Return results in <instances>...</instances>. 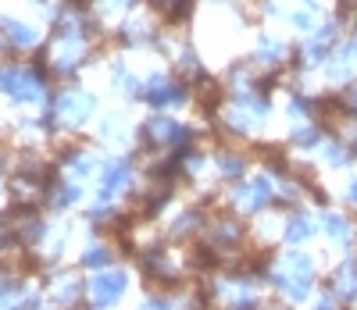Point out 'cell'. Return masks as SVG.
<instances>
[{
  "instance_id": "obj_1",
  "label": "cell",
  "mask_w": 357,
  "mask_h": 310,
  "mask_svg": "<svg viewBox=\"0 0 357 310\" xmlns=\"http://www.w3.org/2000/svg\"><path fill=\"white\" fill-rule=\"evenodd\" d=\"M126 293V274L122 271H107V274H97L93 278V286H89V296H93V303L107 307L114 300H122Z\"/></svg>"
},
{
  "instance_id": "obj_2",
  "label": "cell",
  "mask_w": 357,
  "mask_h": 310,
  "mask_svg": "<svg viewBox=\"0 0 357 310\" xmlns=\"http://www.w3.org/2000/svg\"><path fill=\"white\" fill-rule=\"evenodd\" d=\"M107 261H111V254L104 250V246H89L86 257H82V264H86V268H104Z\"/></svg>"
},
{
  "instance_id": "obj_3",
  "label": "cell",
  "mask_w": 357,
  "mask_h": 310,
  "mask_svg": "<svg viewBox=\"0 0 357 310\" xmlns=\"http://www.w3.org/2000/svg\"><path fill=\"white\" fill-rule=\"evenodd\" d=\"M4 29L11 33V40H15V43H22V47H25V43H36V33H29V29H25V25H18V22H4Z\"/></svg>"
},
{
  "instance_id": "obj_4",
  "label": "cell",
  "mask_w": 357,
  "mask_h": 310,
  "mask_svg": "<svg viewBox=\"0 0 357 310\" xmlns=\"http://www.w3.org/2000/svg\"><path fill=\"white\" fill-rule=\"evenodd\" d=\"M122 182H126V164H114V168H111V175L104 178V196H111Z\"/></svg>"
},
{
  "instance_id": "obj_5",
  "label": "cell",
  "mask_w": 357,
  "mask_h": 310,
  "mask_svg": "<svg viewBox=\"0 0 357 310\" xmlns=\"http://www.w3.org/2000/svg\"><path fill=\"white\" fill-rule=\"evenodd\" d=\"M307 235H311V225H307V222L289 225V239H307Z\"/></svg>"
},
{
  "instance_id": "obj_6",
  "label": "cell",
  "mask_w": 357,
  "mask_h": 310,
  "mask_svg": "<svg viewBox=\"0 0 357 310\" xmlns=\"http://www.w3.org/2000/svg\"><path fill=\"white\" fill-rule=\"evenodd\" d=\"M146 310H168L165 303H146Z\"/></svg>"
}]
</instances>
